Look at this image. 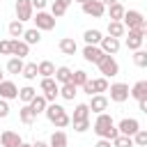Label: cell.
I'll use <instances>...</instances> for the list:
<instances>
[{
	"mask_svg": "<svg viewBox=\"0 0 147 147\" xmlns=\"http://www.w3.org/2000/svg\"><path fill=\"white\" fill-rule=\"evenodd\" d=\"M92 129H94V133H96L99 138H103V140H115V138L119 136V131H117V126H115V122H113V117H110L108 113L96 115Z\"/></svg>",
	"mask_w": 147,
	"mask_h": 147,
	"instance_id": "1",
	"label": "cell"
},
{
	"mask_svg": "<svg viewBox=\"0 0 147 147\" xmlns=\"http://www.w3.org/2000/svg\"><path fill=\"white\" fill-rule=\"evenodd\" d=\"M44 115H46L48 122H51L53 126H57V129H64V126L71 124V117L67 115V110H64L60 103H48V108H46Z\"/></svg>",
	"mask_w": 147,
	"mask_h": 147,
	"instance_id": "2",
	"label": "cell"
},
{
	"mask_svg": "<svg viewBox=\"0 0 147 147\" xmlns=\"http://www.w3.org/2000/svg\"><path fill=\"white\" fill-rule=\"evenodd\" d=\"M96 67H99V71L103 74V78H113V76L119 74V64H117V60H115L113 55H103V57L96 62Z\"/></svg>",
	"mask_w": 147,
	"mask_h": 147,
	"instance_id": "3",
	"label": "cell"
},
{
	"mask_svg": "<svg viewBox=\"0 0 147 147\" xmlns=\"http://www.w3.org/2000/svg\"><path fill=\"white\" fill-rule=\"evenodd\" d=\"M122 23H124V28H126V30H140V28H142V23H145V16H142L138 9H126V11H124Z\"/></svg>",
	"mask_w": 147,
	"mask_h": 147,
	"instance_id": "4",
	"label": "cell"
},
{
	"mask_svg": "<svg viewBox=\"0 0 147 147\" xmlns=\"http://www.w3.org/2000/svg\"><path fill=\"white\" fill-rule=\"evenodd\" d=\"M39 87H41V92H44V99H46L48 103H53V101L60 96V85L55 83V78H41Z\"/></svg>",
	"mask_w": 147,
	"mask_h": 147,
	"instance_id": "5",
	"label": "cell"
},
{
	"mask_svg": "<svg viewBox=\"0 0 147 147\" xmlns=\"http://www.w3.org/2000/svg\"><path fill=\"white\" fill-rule=\"evenodd\" d=\"M108 80L101 76V78H94V80H87L85 85H83V92L85 94H90V96H94V94H103V92H108Z\"/></svg>",
	"mask_w": 147,
	"mask_h": 147,
	"instance_id": "6",
	"label": "cell"
},
{
	"mask_svg": "<svg viewBox=\"0 0 147 147\" xmlns=\"http://www.w3.org/2000/svg\"><path fill=\"white\" fill-rule=\"evenodd\" d=\"M83 7V14L85 16H92V18H101L103 14H106V5L101 2V0H87L85 5H80Z\"/></svg>",
	"mask_w": 147,
	"mask_h": 147,
	"instance_id": "7",
	"label": "cell"
},
{
	"mask_svg": "<svg viewBox=\"0 0 147 147\" xmlns=\"http://www.w3.org/2000/svg\"><path fill=\"white\" fill-rule=\"evenodd\" d=\"M108 92H110V101H115V103H122V101H126L129 99V85L126 83H113L110 87H108Z\"/></svg>",
	"mask_w": 147,
	"mask_h": 147,
	"instance_id": "8",
	"label": "cell"
},
{
	"mask_svg": "<svg viewBox=\"0 0 147 147\" xmlns=\"http://www.w3.org/2000/svg\"><path fill=\"white\" fill-rule=\"evenodd\" d=\"M117 131H119V136H136L138 131H140V122L136 119V117H124L119 124H117Z\"/></svg>",
	"mask_w": 147,
	"mask_h": 147,
	"instance_id": "9",
	"label": "cell"
},
{
	"mask_svg": "<svg viewBox=\"0 0 147 147\" xmlns=\"http://www.w3.org/2000/svg\"><path fill=\"white\" fill-rule=\"evenodd\" d=\"M32 21H34V28H37L39 32H41V30H46V32H48V30H53V28H55V18H53L48 11H37V16H34Z\"/></svg>",
	"mask_w": 147,
	"mask_h": 147,
	"instance_id": "10",
	"label": "cell"
},
{
	"mask_svg": "<svg viewBox=\"0 0 147 147\" xmlns=\"http://www.w3.org/2000/svg\"><path fill=\"white\" fill-rule=\"evenodd\" d=\"M32 2L30 0H16V21H32Z\"/></svg>",
	"mask_w": 147,
	"mask_h": 147,
	"instance_id": "11",
	"label": "cell"
},
{
	"mask_svg": "<svg viewBox=\"0 0 147 147\" xmlns=\"http://www.w3.org/2000/svg\"><path fill=\"white\" fill-rule=\"evenodd\" d=\"M90 113H96V115H101V113H106V108H108V96H103V94H94V96H90Z\"/></svg>",
	"mask_w": 147,
	"mask_h": 147,
	"instance_id": "12",
	"label": "cell"
},
{
	"mask_svg": "<svg viewBox=\"0 0 147 147\" xmlns=\"http://www.w3.org/2000/svg\"><path fill=\"white\" fill-rule=\"evenodd\" d=\"M142 41H145V37H142L140 30H129V34H126V48H129V51H133V53L140 51Z\"/></svg>",
	"mask_w": 147,
	"mask_h": 147,
	"instance_id": "13",
	"label": "cell"
},
{
	"mask_svg": "<svg viewBox=\"0 0 147 147\" xmlns=\"http://www.w3.org/2000/svg\"><path fill=\"white\" fill-rule=\"evenodd\" d=\"M0 99H5V101L18 99V87H16L11 80H2V83H0Z\"/></svg>",
	"mask_w": 147,
	"mask_h": 147,
	"instance_id": "14",
	"label": "cell"
},
{
	"mask_svg": "<svg viewBox=\"0 0 147 147\" xmlns=\"http://www.w3.org/2000/svg\"><path fill=\"white\" fill-rule=\"evenodd\" d=\"M21 136L16 131H2L0 133V147H21Z\"/></svg>",
	"mask_w": 147,
	"mask_h": 147,
	"instance_id": "15",
	"label": "cell"
},
{
	"mask_svg": "<svg viewBox=\"0 0 147 147\" xmlns=\"http://www.w3.org/2000/svg\"><path fill=\"white\" fill-rule=\"evenodd\" d=\"M119 39H115V37H103L101 39V44H99V48L106 53V55H115L117 51H119Z\"/></svg>",
	"mask_w": 147,
	"mask_h": 147,
	"instance_id": "16",
	"label": "cell"
},
{
	"mask_svg": "<svg viewBox=\"0 0 147 147\" xmlns=\"http://www.w3.org/2000/svg\"><path fill=\"white\" fill-rule=\"evenodd\" d=\"M103 55H106V53H103L99 46H85V48H83V57H85V62L96 64V62H99Z\"/></svg>",
	"mask_w": 147,
	"mask_h": 147,
	"instance_id": "17",
	"label": "cell"
},
{
	"mask_svg": "<svg viewBox=\"0 0 147 147\" xmlns=\"http://www.w3.org/2000/svg\"><path fill=\"white\" fill-rule=\"evenodd\" d=\"M28 53H30V46H28L23 39H11V55H14V57H21V60H23Z\"/></svg>",
	"mask_w": 147,
	"mask_h": 147,
	"instance_id": "18",
	"label": "cell"
},
{
	"mask_svg": "<svg viewBox=\"0 0 147 147\" xmlns=\"http://www.w3.org/2000/svg\"><path fill=\"white\" fill-rule=\"evenodd\" d=\"M71 2H74V0H55V2L51 5V16H53V18H60V16H64Z\"/></svg>",
	"mask_w": 147,
	"mask_h": 147,
	"instance_id": "19",
	"label": "cell"
},
{
	"mask_svg": "<svg viewBox=\"0 0 147 147\" xmlns=\"http://www.w3.org/2000/svg\"><path fill=\"white\" fill-rule=\"evenodd\" d=\"M71 76H74V71H71L69 67H57L53 78H55L57 85H67V83H71Z\"/></svg>",
	"mask_w": 147,
	"mask_h": 147,
	"instance_id": "20",
	"label": "cell"
},
{
	"mask_svg": "<svg viewBox=\"0 0 147 147\" xmlns=\"http://www.w3.org/2000/svg\"><path fill=\"white\" fill-rule=\"evenodd\" d=\"M28 106L32 108V113H34V115H41V113H46V108H48V101L44 99V94H37V96H34V99H32Z\"/></svg>",
	"mask_w": 147,
	"mask_h": 147,
	"instance_id": "21",
	"label": "cell"
},
{
	"mask_svg": "<svg viewBox=\"0 0 147 147\" xmlns=\"http://www.w3.org/2000/svg\"><path fill=\"white\" fill-rule=\"evenodd\" d=\"M124 32H126V28L122 21H108V37L119 39V37H124Z\"/></svg>",
	"mask_w": 147,
	"mask_h": 147,
	"instance_id": "22",
	"label": "cell"
},
{
	"mask_svg": "<svg viewBox=\"0 0 147 147\" xmlns=\"http://www.w3.org/2000/svg\"><path fill=\"white\" fill-rule=\"evenodd\" d=\"M85 119H90V106H87V103H78V106L74 108L71 122H85Z\"/></svg>",
	"mask_w": 147,
	"mask_h": 147,
	"instance_id": "23",
	"label": "cell"
},
{
	"mask_svg": "<svg viewBox=\"0 0 147 147\" xmlns=\"http://www.w3.org/2000/svg\"><path fill=\"white\" fill-rule=\"evenodd\" d=\"M129 96H133L136 101H140V99H145L147 96V80H138L133 87H131V92H129Z\"/></svg>",
	"mask_w": 147,
	"mask_h": 147,
	"instance_id": "24",
	"label": "cell"
},
{
	"mask_svg": "<svg viewBox=\"0 0 147 147\" xmlns=\"http://www.w3.org/2000/svg\"><path fill=\"white\" fill-rule=\"evenodd\" d=\"M83 39H85V46H99L101 39H103V34H101L99 30H85Z\"/></svg>",
	"mask_w": 147,
	"mask_h": 147,
	"instance_id": "25",
	"label": "cell"
},
{
	"mask_svg": "<svg viewBox=\"0 0 147 147\" xmlns=\"http://www.w3.org/2000/svg\"><path fill=\"white\" fill-rule=\"evenodd\" d=\"M37 69H39V76H41V78H53V76H55V64H53L51 60L39 62V64H37Z\"/></svg>",
	"mask_w": 147,
	"mask_h": 147,
	"instance_id": "26",
	"label": "cell"
},
{
	"mask_svg": "<svg viewBox=\"0 0 147 147\" xmlns=\"http://www.w3.org/2000/svg\"><path fill=\"white\" fill-rule=\"evenodd\" d=\"M67 145H69V138L64 131H55L48 140V147H67Z\"/></svg>",
	"mask_w": 147,
	"mask_h": 147,
	"instance_id": "27",
	"label": "cell"
},
{
	"mask_svg": "<svg viewBox=\"0 0 147 147\" xmlns=\"http://www.w3.org/2000/svg\"><path fill=\"white\" fill-rule=\"evenodd\" d=\"M60 51L64 53V55H74L76 51H78V46H76V41L71 39V37H64V39H60Z\"/></svg>",
	"mask_w": 147,
	"mask_h": 147,
	"instance_id": "28",
	"label": "cell"
},
{
	"mask_svg": "<svg viewBox=\"0 0 147 147\" xmlns=\"http://www.w3.org/2000/svg\"><path fill=\"white\" fill-rule=\"evenodd\" d=\"M23 41H25L28 46H32V44H39V41H41V32H39L37 28H30V30H25V32H23Z\"/></svg>",
	"mask_w": 147,
	"mask_h": 147,
	"instance_id": "29",
	"label": "cell"
},
{
	"mask_svg": "<svg viewBox=\"0 0 147 147\" xmlns=\"http://www.w3.org/2000/svg\"><path fill=\"white\" fill-rule=\"evenodd\" d=\"M78 94V87L74 83H67V85H60V96L67 99V101H74V96Z\"/></svg>",
	"mask_w": 147,
	"mask_h": 147,
	"instance_id": "30",
	"label": "cell"
},
{
	"mask_svg": "<svg viewBox=\"0 0 147 147\" xmlns=\"http://www.w3.org/2000/svg\"><path fill=\"white\" fill-rule=\"evenodd\" d=\"M34 96H37V90H34V87H30V85H25V87H21V90H18V99L23 101V106H25V103H30Z\"/></svg>",
	"mask_w": 147,
	"mask_h": 147,
	"instance_id": "31",
	"label": "cell"
},
{
	"mask_svg": "<svg viewBox=\"0 0 147 147\" xmlns=\"http://www.w3.org/2000/svg\"><path fill=\"white\" fill-rule=\"evenodd\" d=\"M124 11H126V9H124L119 2H115V5L108 7V16H110V21H122V18H124Z\"/></svg>",
	"mask_w": 147,
	"mask_h": 147,
	"instance_id": "32",
	"label": "cell"
},
{
	"mask_svg": "<svg viewBox=\"0 0 147 147\" xmlns=\"http://www.w3.org/2000/svg\"><path fill=\"white\" fill-rule=\"evenodd\" d=\"M23 67H25V62H23L21 57H11V60L7 62V71L14 74V76H16V74H23Z\"/></svg>",
	"mask_w": 147,
	"mask_h": 147,
	"instance_id": "33",
	"label": "cell"
},
{
	"mask_svg": "<svg viewBox=\"0 0 147 147\" xmlns=\"http://www.w3.org/2000/svg\"><path fill=\"white\" fill-rule=\"evenodd\" d=\"M34 117H37V115L32 113V108H30L28 103H25V106L18 110V119H21L23 124H32V122H34Z\"/></svg>",
	"mask_w": 147,
	"mask_h": 147,
	"instance_id": "34",
	"label": "cell"
},
{
	"mask_svg": "<svg viewBox=\"0 0 147 147\" xmlns=\"http://www.w3.org/2000/svg\"><path fill=\"white\" fill-rule=\"evenodd\" d=\"M7 30H9L11 39H18V37H23V32H25V28H23V23H21V21H11V23L7 25Z\"/></svg>",
	"mask_w": 147,
	"mask_h": 147,
	"instance_id": "35",
	"label": "cell"
},
{
	"mask_svg": "<svg viewBox=\"0 0 147 147\" xmlns=\"http://www.w3.org/2000/svg\"><path fill=\"white\" fill-rule=\"evenodd\" d=\"M23 78H28V80H34L37 76H39V69H37V62H28L25 67H23V74H21Z\"/></svg>",
	"mask_w": 147,
	"mask_h": 147,
	"instance_id": "36",
	"label": "cell"
},
{
	"mask_svg": "<svg viewBox=\"0 0 147 147\" xmlns=\"http://www.w3.org/2000/svg\"><path fill=\"white\" fill-rule=\"evenodd\" d=\"M90 78H87V74L83 71V69H78V71H74V76H71V83L76 85V87H83L85 83H87Z\"/></svg>",
	"mask_w": 147,
	"mask_h": 147,
	"instance_id": "37",
	"label": "cell"
},
{
	"mask_svg": "<svg viewBox=\"0 0 147 147\" xmlns=\"http://www.w3.org/2000/svg\"><path fill=\"white\" fill-rule=\"evenodd\" d=\"M133 62H136V67L147 69V53H145V51H136V53H133Z\"/></svg>",
	"mask_w": 147,
	"mask_h": 147,
	"instance_id": "38",
	"label": "cell"
},
{
	"mask_svg": "<svg viewBox=\"0 0 147 147\" xmlns=\"http://www.w3.org/2000/svg\"><path fill=\"white\" fill-rule=\"evenodd\" d=\"M113 147H133V138L131 136H117L113 140Z\"/></svg>",
	"mask_w": 147,
	"mask_h": 147,
	"instance_id": "39",
	"label": "cell"
},
{
	"mask_svg": "<svg viewBox=\"0 0 147 147\" xmlns=\"http://www.w3.org/2000/svg\"><path fill=\"white\" fill-rule=\"evenodd\" d=\"M133 145H136V147H147V131H145V129H140V131L133 136Z\"/></svg>",
	"mask_w": 147,
	"mask_h": 147,
	"instance_id": "40",
	"label": "cell"
},
{
	"mask_svg": "<svg viewBox=\"0 0 147 147\" xmlns=\"http://www.w3.org/2000/svg\"><path fill=\"white\" fill-rule=\"evenodd\" d=\"M71 124H74V131L76 133H85L90 129V119H85V122H71Z\"/></svg>",
	"mask_w": 147,
	"mask_h": 147,
	"instance_id": "41",
	"label": "cell"
},
{
	"mask_svg": "<svg viewBox=\"0 0 147 147\" xmlns=\"http://www.w3.org/2000/svg\"><path fill=\"white\" fill-rule=\"evenodd\" d=\"M0 55H11V39L0 41Z\"/></svg>",
	"mask_w": 147,
	"mask_h": 147,
	"instance_id": "42",
	"label": "cell"
},
{
	"mask_svg": "<svg viewBox=\"0 0 147 147\" xmlns=\"http://www.w3.org/2000/svg\"><path fill=\"white\" fill-rule=\"evenodd\" d=\"M30 2H32V9H37V11H44L48 5V0H30Z\"/></svg>",
	"mask_w": 147,
	"mask_h": 147,
	"instance_id": "43",
	"label": "cell"
},
{
	"mask_svg": "<svg viewBox=\"0 0 147 147\" xmlns=\"http://www.w3.org/2000/svg\"><path fill=\"white\" fill-rule=\"evenodd\" d=\"M9 115V101L0 99V117H7Z\"/></svg>",
	"mask_w": 147,
	"mask_h": 147,
	"instance_id": "44",
	"label": "cell"
},
{
	"mask_svg": "<svg viewBox=\"0 0 147 147\" xmlns=\"http://www.w3.org/2000/svg\"><path fill=\"white\" fill-rule=\"evenodd\" d=\"M94 147H113V140H103V138H99V142H96Z\"/></svg>",
	"mask_w": 147,
	"mask_h": 147,
	"instance_id": "45",
	"label": "cell"
},
{
	"mask_svg": "<svg viewBox=\"0 0 147 147\" xmlns=\"http://www.w3.org/2000/svg\"><path fill=\"white\" fill-rule=\"evenodd\" d=\"M138 108H140V110H142V113H145V115H147V96H145V99H140V101H138Z\"/></svg>",
	"mask_w": 147,
	"mask_h": 147,
	"instance_id": "46",
	"label": "cell"
},
{
	"mask_svg": "<svg viewBox=\"0 0 147 147\" xmlns=\"http://www.w3.org/2000/svg\"><path fill=\"white\" fill-rule=\"evenodd\" d=\"M32 147H48V142H44V140H37V142H32Z\"/></svg>",
	"mask_w": 147,
	"mask_h": 147,
	"instance_id": "47",
	"label": "cell"
},
{
	"mask_svg": "<svg viewBox=\"0 0 147 147\" xmlns=\"http://www.w3.org/2000/svg\"><path fill=\"white\" fill-rule=\"evenodd\" d=\"M140 32H142V37H147V18H145V23H142V28H140Z\"/></svg>",
	"mask_w": 147,
	"mask_h": 147,
	"instance_id": "48",
	"label": "cell"
},
{
	"mask_svg": "<svg viewBox=\"0 0 147 147\" xmlns=\"http://www.w3.org/2000/svg\"><path fill=\"white\" fill-rule=\"evenodd\" d=\"M101 2H103L106 7H110V5H115V2H119V0H101Z\"/></svg>",
	"mask_w": 147,
	"mask_h": 147,
	"instance_id": "49",
	"label": "cell"
},
{
	"mask_svg": "<svg viewBox=\"0 0 147 147\" xmlns=\"http://www.w3.org/2000/svg\"><path fill=\"white\" fill-rule=\"evenodd\" d=\"M21 147H32V145H28V142H21Z\"/></svg>",
	"mask_w": 147,
	"mask_h": 147,
	"instance_id": "50",
	"label": "cell"
},
{
	"mask_svg": "<svg viewBox=\"0 0 147 147\" xmlns=\"http://www.w3.org/2000/svg\"><path fill=\"white\" fill-rule=\"evenodd\" d=\"M74 2H80V5H85V2H87V0H74Z\"/></svg>",
	"mask_w": 147,
	"mask_h": 147,
	"instance_id": "51",
	"label": "cell"
},
{
	"mask_svg": "<svg viewBox=\"0 0 147 147\" xmlns=\"http://www.w3.org/2000/svg\"><path fill=\"white\" fill-rule=\"evenodd\" d=\"M2 80H5V78H2V69H0V83H2Z\"/></svg>",
	"mask_w": 147,
	"mask_h": 147,
	"instance_id": "52",
	"label": "cell"
},
{
	"mask_svg": "<svg viewBox=\"0 0 147 147\" xmlns=\"http://www.w3.org/2000/svg\"><path fill=\"white\" fill-rule=\"evenodd\" d=\"M145 53H147V48H145Z\"/></svg>",
	"mask_w": 147,
	"mask_h": 147,
	"instance_id": "53",
	"label": "cell"
}]
</instances>
